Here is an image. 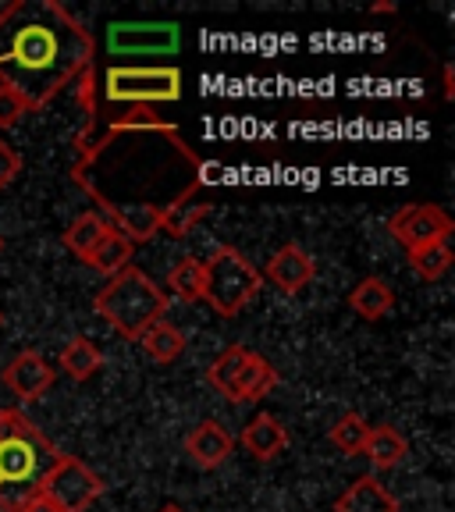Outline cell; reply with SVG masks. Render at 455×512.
Returning a JSON list of instances; mask_svg holds the SVG:
<instances>
[{
  "label": "cell",
  "mask_w": 455,
  "mask_h": 512,
  "mask_svg": "<svg viewBox=\"0 0 455 512\" xmlns=\"http://www.w3.org/2000/svg\"><path fill=\"white\" fill-rule=\"evenodd\" d=\"M200 153L153 107H125L82 128L72 182L132 246L153 235L185 239L214 210Z\"/></svg>",
  "instance_id": "1"
},
{
  "label": "cell",
  "mask_w": 455,
  "mask_h": 512,
  "mask_svg": "<svg viewBox=\"0 0 455 512\" xmlns=\"http://www.w3.org/2000/svg\"><path fill=\"white\" fill-rule=\"evenodd\" d=\"M93 72V36L57 0H15L0 11V89L43 111Z\"/></svg>",
  "instance_id": "2"
},
{
  "label": "cell",
  "mask_w": 455,
  "mask_h": 512,
  "mask_svg": "<svg viewBox=\"0 0 455 512\" xmlns=\"http://www.w3.org/2000/svg\"><path fill=\"white\" fill-rule=\"evenodd\" d=\"M57 459L61 452L29 416L0 409V512H18L29 498H36Z\"/></svg>",
  "instance_id": "3"
},
{
  "label": "cell",
  "mask_w": 455,
  "mask_h": 512,
  "mask_svg": "<svg viewBox=\"0 0 455 512\" xmlns=\"http://www.w3.org/2000/svg\"><path fill=\"white\" fill-rule=\"evenodd\" d=\"M96 317L104 320L107 328H114L128 342H139L146 328H153L157 320L168 313V296L164 288L153 285V278L139 267L128 264L107 281L93 299Z\"/></svg>",
  "instance_id": "4"
},
{
  "label": "cell",
  "mask_w": 455,
  "mask_h": 512,
  "mask_svg": "<svg viewBox=\"0 0 455 512\" xmlns=\"http://www.w3.org/2000/svg\"><path fill=\"white\" fill-rule=\"evenodd\" d=\"M203 271H207V278H203V303H210V310L217 317H239L256 299V292L264 288L260 271L232 246L214 249V256L203 260Z\"/></svg>",
  "instance_id": "5"
},
{
  "label": "cell",
  "mask_w": 455,
  "mask_h": 512,
  "mask_svg": "<svg viewBox=\"0 0 455 512\" xmlns=\"http://www.w3.org/2000/svg\"><path fill=\"white\" fill-rule=\"evenodd\" d=\"M104 100L121 107H153L182 100V72L171 64H111L104 72Z\"/></svg>",
  "instance_id": "6"
},
{
  "label": "cell",
  "mask_w": 455,
  "mask_h": 512,
  "mask_svg": "<svg viewBox=\"0 0 455 512\" xmlns=\"http://www.w3.org/2000/svg\"><path fill=\"white\" fill-rule=\"evenodd\" d=\"M36 495L47 498V502L57 505L61 512H86L96 498L104 495V480H100V473L89 470L82 459L64 456L61 452V459L50 466V473L43 477Z\"/></svg>",
  "instance_id": "7"
},
{
  "label": "cell",
  "mask_w": 455,
  "mask_h": 512,
  "mask_svg": "<svg viewBox=\"0 0 455 512\" xmlns=\"http://www.w3.org/2000/svg\"><path fill=\"white\" fill-rule=\"evenodd\" d=\"M388 232H392V239L399 246H406V253H416V249L431 246V242H448L455 232V224L434 203H409L399 214H392Z\"/></svg>",
  "instance_id": "8"
},
{
  "label": "cell",
  "mask_w": 455,
  "mask_h": 512,
  "mask_svg": "<svg viewBox=\"0 0 455 512\" xmlns=\"http://www.w3.org/2000/svg\"><path fill=\"white\" fill-rule=\"evenodd\" d=\"M107 47H111V54L125 57H164L182 47V29L175 22H118L107 29Z\"/></svg>",
  "instance_id": "9"
},
{
  "label": "cell",
  "mask_w": 455,
  "mask_h": 512,
  "mask_svg": "<svg viewBox=\"0 0 455 512\" xmlns=\"http://www.w3.org/2000/svg\"><path fill=\"white\" fill-rule=\"evenodd\" d=\"M313 274H317L313 256L306 253L303 246H296V242H285V246L267 260V267H264L260 278L271 281L281 296H299V292L313 281Z\"/></svg>",
  "instance_id": "10"
},
{
  "label": "cell",
  "mask_w": 455,
  "mask_h": 512,
  "mask_svg": "<svg viewBox=\"0 0 455 512\" xmlns=\"http://www.w3.org/2000/svg\"><path fill=\"white\" fill-rule=\"evenodd\" d=\"M4 384H8L18 399L36 402L50 392V384H54V367L43 360L40 349H22L15 360L4 367Z\"/></svg>",
  "instance_id": "11"
},
{
  "label": "cell",
  "mask_w": 455,
  "mask_h": 512,
  "mask_svg": "<svg viewBox=\"0 0 455 512\" xmlns=\"http://www.w3.org/2000/svg\"><path fill=\"white\" fill-rule=\"evenodd\" d=\"M235 452V438L228 434V427H221L217 420H203L200 427H192L185 438V456L200 470H217L224 459Z\"/></svg>",
  "instance_id": "12"
},
{
  "label": "cell",
  "mask_w": 455,
  "mask_h": 512,
  "mask_svg": "<svg viewBox=\"0 0 455 512\" xmlns=\"http://www.w3.org/2000/svg\"><path fill=\"white\" fill-rule=\"evenodd\" d=\"M239 441H242V448H246L249 456L260 459V463H267V459L281 456V452L288 448V431H285V424H281L278 416L256 413L253 420L242 427Z\"/></svg>",
  "instance_id": "13"
},
{
  "label": "cell",
  "mask_w": 455,
  "mask_h": 512,
  "mask_svg": "<svg viewBox=\"0 0 455 512\" xmlns=\"http://www.w3.org/2000/svg\"><path fill=\"white\" fill-rule=\"evenodd\" d=\"M278 388V370H274L271 360H264L260 352H249L246 363H242L239 377L232 384V402H256V399H267V395Z\"/></svg>",
  "instance_id": "14"
},
{
  "label": "cell",
  "mask_w": 455,
  "mask_h": 512,
  "mask_svg": "<svg viewBox=\"0 0 455 512\" xmlns=\"http://www.w3.org/2000/svg\"><path fill=\"white\" fill-rule=\"evenodd\" d=\"M335 512H399V498L377 477H360L335 502Z\"/></svg>",
  "instance_id": "15"
},
{
  "label": "cell",
  "mask_w": 455,
  "mask_h": 512,
  "mask_svg": "<svg viewBox=\"0 0 455 512\" xmlns=\"http://www.w3.org/2000/svg\"><path fill=\"white\" fill-rule=\"evenodd\" d=\"M363 456H367L370 466H377V470H392V466H399L402 459L409 456V441L402 438L395 427L377 424V427H370V431H367Z\"/></svg>",
  "instance_id": "16"
},
{
  "label": "cell",
  "mask_w": 455,
  "mask_h": 512,
  "mask_svg": "<svg viewBox=\"0 0 455 512\" xmlns=\"http://www.w3.org/2000/svg\"><path fill=\"white\" fill-rule=\"evenodd\" d=\"M349 306H352V313H360L363 320H381L384 313L395 306V296L384 278H363L360 285L349 292Z\"/></svg>",
  "instance_id": "17"
},
{
  "label": "cell",
  "mask_w": 455,
  "mask_h": 512,
  "mask_svg": "<svg viewBox=\"0 0 455 512\" xmlns=\"http://www.w3.org/2000/svg\"><path fill=\"white\" fill-rule=\"evenodd\" d=\"M139 345L146 349V356L157 363H175L182 360V352H185V331L175 328V324H168V320H157L153 328L143 331V338H139Z\"/></svg>",
  "instance_id": "18"
},
{
  "label": "cell",
  "mask_w": 455,
  "mask_h": 512,
  "mask_svg": "<svg viewBox=\"0 0 455 512\" xmlns=\"http://www.w3.org/2000/svg\"><path fill=\"white\" fill-rule=\"evenodd\" d=\"M107 232H111L107 217H100L96 210H89V214H79L68 228H64V246L72 249L79 260H86V256L104 242Z\"/></svg>",
  "instance_id": "19"
},
{
  "label": "cell",
  "mask_w": 455,
  "mask_h": 512,
  "mask_svg": "<svg viewBox=\"0 0 455 512\" xmlns=\"http://www.w3.org/2000/svg\"><path fill=\"white\" fill-rule=\"evenodd\" d=\"M100 367H104V352L96 349L89 338L79 335L61 349V370L72 377V381H89Z\"/></svg>",
  "instance_id": "20"
},
{
  "label": "cell",
  "mask_w": 455,
  "mask_h": 512,
  "mask_svg": "<svg viewBox=\"0 0 455 512\" xmlns=\"http://www.w3.org/2000/svg\"><path fill=\"white\" fill-rule=\"evenodd\" d=\"M132 249H136V246H132V242H128L121 232H114V228H111V232L104 235V242H100V246L86 256V264L93 267V271L114 278V274L128 267V260H132Z\"/></svg>",
  "instance_id": "21"
},
{
  "label": "cell",
  "mask_w": 455,
  "mask_h": 512,
  "mask_svg": "<svg viewBox=\"0 0 455 512\" xmlns=\"http://www.w3.org/2000/svg\"><path fill=\"white\" fill-rule=\"evenodd\" d=\"M203 278H207V271H203V260H196V256H185V260H178V264L171 267L168 285H171V292L182 299V303H200V299H203Z\"/></svg>",
  "instance_id": "22"
},
{
  "label": "cell",
  "mask_w": 455,
  "mask_h": 512,
  "mask_svg": "<svg viewBox=\"0 0 455 512\" xmlns=\"http://www.w3.org/2000/svg\"><path fill=\"white\" fill-rule=\"evenodd\" d=\"M246 356H249L246 345H228L224 352H217V360L207 367V381L214 384V388L224 395V399L232 395V384H235V377H239V370H242V363H246Z\"/></svg>",
  "instance_id": "23"
},
{
  "label": "cell",
  "mask_w": 455,
  "mask_h": 512,
  "mask_svg": "<svg viewBox=\"0 0 455 512\" xmlns=\"http://www.w3.org/2000/svg\"><path fill=\"white\" fill-rule=\"evenodd\" d=\"M455 253L448 242H431V246L416 249V253H409V267H413L416 274L424 281H438L448 274V267H452Z\"/></svg>",
  "instance_id": "24"
},
{
  "label": "cell",
  "mask_w": 455,
  "mask_h": 512,
  "mask_svg": "<svg viewBox=\"0 0 455 512\" xmlns=\"http://www.w3.org/2000/svg\"><path fill=\"white\" fill-rule=\"evenodd\" d=\"M367 431H370V424L360 413H345L342 420H335V427L328 431V441L338 448V452H345V456H360L363 441H367Z\"/></svg>",
  "instance_id": "25"
},
{
  "label": "cell",
  "mask_w": 455,
  "mask_h": 512,
  "mask_svg": "<svg viewBox=\"0 0 455 512\" xmlns=\"http://www.w3.org/2000/svg\"><path fill=\"white\" fill-rule=\"evenodd\" d=\"M25 114H29V107H25L11 89H0V128H15Z\"/></svg>",
  "instance_id": "26"
},
{
  "label": "cell",
  "mask_w": 455,
  "mask_h": 512,
  "mask_svg": "<svg viewBox=\"0 0 455 512\" xmlns=\"http://www.w3.org/2000/svg\"><path fill=\"white\" fill-rule=\"evenodd\" d=\"M18 171H22V157H18V153L11 150L8 139L0 136V192H4L11 182H15Z\"/></svg>",
  "instance_id": "27"
},
{
  "label": "cell",
  "mask_w": 455,
  "mask_h": 512,
  "mask_svg": "<svg viewBox=\"0 0 455 512\" xmlns=\"http://www.w3.org/2000/svg\"><path fill=\"white\" fill-rule=\"evenodd\" d=\"M18 512H61V509H57V505H50L47 498H40V495H36V498H29V502H25Z\"/></svg>",
  "instance_id": "28"
},
{
  "label": "cell",
  "mask_w": 455,
  "mask_h": 512,
  "mask_svg": "<svg viewBox=\"0 0 455 512\" xmlns=\"http://www.w3.org/2000/svg\"><path fill=\"white\" fill-rule=\"evenodd\" d=\"M452 64H448V68H445V96H448V100H452V93H455V86H452Z\"/></svg>",
  "instance_id": "29"
},
{
  "label": "cell",
  "mask_w": 455,
  "mask_h": 512,
  "mask_svg": "<svg viewBox=\"0 0 455 512\" xmlns=\"http://www.w3.org/2000/svg\"><path fill=\"white\" fill-rule=\"evenodd\" d=\"M370 11H374V15H388V11H395V4H374Z\"/></svg>",
  "instance_id": "30"
},
{
  "label": "cell",
  "mask_w": 455,
  "mask_h": 512,
  "mask_svg": "<svg viewBox=\"0 0 455 512\" xmlns=\"http://www.w3.org/2000/svg\"><path fill=\"white\" fill-rule=\"evenodd\" d=\"M160 512H185V509H182V505H164Z\"/></svg>",
  "instance_id": "31"
},
{
  "label": "cell",
  "mask_w": 455,
  "mask_h": 512,
  "mask_svg": "<svg viewBox=\"0 0 455 512\" xmlns=\"http://www.w3.org/2000/svg\"><path fill=\"white\" fill-rule=\"evenodd\" d=\"M0 253H4V235H0Z\"/></svg>",
  "instance_id": "32"
},
{
  "label": "cell",
  "mask_w": 455,
  "mask_h": 512,
  "mask_svg": "<svg viewBox=\"0 0 455 512\" xmlns=\"http://www.w3.org/2000/svg\"><path fill=\"white\" fill-rule=\"evenodd\" d=\"M0 324H4V313H0Z\"/></svg>",
  "instance_id": "33"
}]
</instances>
